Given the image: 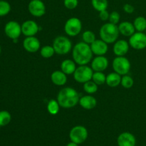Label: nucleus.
I'll return each mask as SVG.
<instances>
[{
    "instance_id": "2f4dec72",
    "label": "nucleus",
    "mask_w": 146,
    "mask_h": 146,
    "mask_svg": "<svg viewBox=\"0 0 146 146\" xmlns=\"http://www.w3.org/2000/svg\"><path fill=\"white\" fill-rule=\"evenodd\" d=\"M133 84V78L131 76L128 75V74L123 76L122 78H121V85L122 86L123 88H127V89H128V88H132Z\"/></svg>"
},
{
    "instance_id": "20e7f679",
    "label": "nucleus",
    "mask_w": 146,
    "mask_h": 146,
    "mask_svg": "<svg viewBox=\"0 0 146 146\" xmlns=\"http://www.w3.org/2000/svg\"><path fill=\"white\" fill-rule=\"evenodd\" d=\"M53 47L55 53L58 55H66L72 50L71 40L64 36H58L53 41Z\"/></svg>"
},
{
    "instance_id": "f3484780",
    "label": "nucleus",
    "mask_w": 146,
    "mask_h": 146,
    "mask_svg": "<svg viewBox=\"0 0 146 146\" xmlns=\"http://www.w3.org/2000/svg\"><path fill=\"white\" fill-rule=\"evenodd\" d=\"M129 48L130 45L128 41L123 39H120L117 40L114 43L113 51L116 56H125L129 51Z\"/></svg>"
},
{
    "instance_id": "72a5a7b5",
    "label": "nucleus",
    "mask_w": 146,
    "mask_h": 146,
    "mask_svg": "<svg viewBox=\"0 0 146 146\" xmlns=\"http://www.w3.org/2000/svg\"><path fill=\"white\" fill-rule=\"evenodd\" d=\"M64 4L66 8L68 9H74L78 6V0H64Z\"/></svg>"
},
{
    "instance_id": "c756f323",
    "label": "nucleus",
    "mask_w": 146,
    "mask_h": 146,
    "mask_svg": "<svg viewBox=\"0 0 146 146\" xmlns=\"http://www.w3.org/2000/svg\"><path fill=\"white\" fill-rule=\"evenodd\" d=\"M96 35L92 31L87 30L82 34V40L84 42L91 45L94 41H96Z\"/></svg>"
},
{
    "instance_id": "0eeeda50",
    "label": "nucleus",
    "mask_w": 146,
    "mask_h": 146,
    "mask_svg": "<svg viewBox=\"0 0 146 146\" xmlns=\"http://www.w3.org/2000/svg\"><path fill=\"white\" fill-rule=\"evenodd\" d=\"M94 71L91 67L87 65L79 66L77 67L75 72L74 73V78L76 82L80 84H84L92 79V76Z\"/></svg>"
},
{
    "instance_id": "473e14b6",
    "label": "nucleus",
    "mask_w": 146,
    "mask_h": 146,
    "mask_svg": "<svg viewBox=\"0 0 146 146\" xmlns=\"http://www.w3.org/2000/svg\"><path fill=\"white\" fill-rule=\"evenodd\" d=\"M120 19H121V16H120L119 13L118 11H114L110 14L108 21H109V22L112 23V24H118L120 21Z\"/></svg>"
},
{
    "instance_id": "bb28decb",
    "label": "nucleus",
    "mask_w": 146,
    "mask_h": 146,
    "mask_svg": "<svg viewBox=\"0 0 146 146\" xmlns=\"http://www.w3.org/2000/svg\"><path fill=\"white\" fill-rule=\"evenodd\" d=\"M98 86L93 81H88L87 82L84 83V86H83V88H84V91L87 93L88 94H94L97 92L98 91Z\"/></svg>"
},
{
    "instance_id": "6ab92c4d",
    "label": "nucleus",
    "mask_w": 146,
    "mask_h": 146,
    "mask_svg": "<svg viewBox=\"0 0 146 146\" xmlns=\"http://www.w3.org/2000/svg\"><path fill=\"white\" fill-rule=\"evenodd\" d=\"M51 80L53 84L58 86H64L67 82V75L62 71H54L51 75Z\"/></svg>"
},
{
    "instance_id": "a878e982",
    "label": "nucleus",
    "mask_w": 146,
    "mask_h": 146,
    "mask_svg": "<svg viewBox=\"0 0 146 146\" xmlns=\"http://www.w3.org/2000/svg\"><path fill=\"white\" fill-rule=\"evenodd\" d=\"M91 80L98 86H101L106 84V76L103 72H101V71H94Z\"/></svg>"
},
{
    "instance_id": "7c9ffc66",
    "label": "nucleus",
    "mask_w": 146,
    "mask_h": 146,
    "mask_svg": "<svg viewBox=\"0 0 146 146\" xmlns=\"http://www.w3.org/2000/svg\"><path fill=\"white\" fill-rule=\"evenodd\" d=\"M11 11V5L5 0H0V17H4Z\"/></svg>"
},
{
    "instance_id": "f03ea898",
    "label": "nucleus",
    "mask_w": 146,
    "mask_h": 146,
    "mask_svg": "<svg viewBox=\"0 0 146 146\" xmlns=\"http://www.w3.org/2000/svg\"><path fill=\"white\" fill-rule=\"evenodd\" d=\"M79 99L76 90L71 87H66L58 92L56 100L63 108H71L78 104Z\"/></svg>"
},
{
    "instance_id": "dca6fc26",
    "label": "nucleus",
    "mask_w": 146,
    "mask_h": 146,
    "mask_svg": "<svg viewBox=\"0 0 146 146\" xmlns=\"http://www.w3.org/2000/svg\"><path fill=\"white\" fill-rule=\"evenodd\" d=\"M90 46L93 54L96 56L106 55L108 51V44L102 39H96Z\"/></svg>"
},
{
    "instance_id": "c9c22d12",
    "label": "nucleus",
    "mask_w": 146,
    "mask_h": 146,
    "mask_svg": "<svg viewBox=\"0 0 146 146\" xmlns=\"http://www.w3.org/2000/svg\"><path fill=\"white\" fill-rule=\"evenodd\" d=\"M123 9V11L127 14H133L135 11V8H134L133 6L130 4H124Z\"/></svg>"
},
{
    "instance_id": "e433bc0d",
    "label": "nucleus",
    "mask_w": 146,
    "mask_h": 146,
    "mask_svg": "<svg viewBox=\"0 0 146 146\" xmlns=\"http://www.w3.org/2000/svg\"><path fill=\"white\" fill-rule=\"evenodd\" d=\"M66 146H78V144H77V143H76L71 141L70 143H67V145Z\"/></svg>"
},
{
    "instance_id": "c85d7f7f",
    "label": "nucleus",
    "mask_w": 146,
    "mask_h": 146,
    "mask_svg": "<svg viewBox=\"0 0 146 146\" xmlns=\"http://www.w3.org/2000/svg\"><path fill=\"white\" fill-rule=\"evenodd\" d=\"M11 120V115L7 111H0V127H4L8 125Z\"/></svg>"
},
{
    "instance_id": "9d476101",
    "label": "nucleus",
    "mask_w": 146,
    "mask_h": 146,
    "mask_svg": "<svg viewBox=\"0 0 146 146\" xmlns=\"http://www.w3.org/2000/svg\"><path fill=\"white\" fill-rule=\"evenodd\" d=\"M4 33L11 39H18L19 37L22 34L21 25L17 21H10L6 24L4 27Z\"/></svg>"
},
{
    "instance_id": "423d86ee",
    "label": "nucleus",
    "mask_w": 146,
    "mask_h": 146,
    "mask_svg": "<svg viewBox=\"0 0 146 146\" xmlns=\"http://www.w3.org/2000/svg\"><path fill=\"white\" fill-rule=\"evenodd\" d=\"M82 30V23L77 17H71L64 24V31L68 36H76Z\"/></svg>"
},
{
    "instance_id": "4c0bfd02",
    "label": "nucleus",
    "mask_w": 146,
    "mask_h": 146,
    "mask_svg": "<svg viewBox=\"0 0 146 146\" xmlns=\"http://www.w3.org/2000/svg\"><path fill=\"white\" fill-rule=\"evenodd\" d=\"M1 46H0V54H1Z\"/></svg>"
},
{
    "instance_id": "f257e3e1",
    "label": "nucleus",
    "mask_w": 146,
    "mask_h": 146,
    "mask_svg": "<svg viewBox=\"0 0 146 146\" xmlns=\"http://www.w3.org/2000/svg\"><path fill=\"white\" fill-rule=\"evenodd\" d=\"M93 55L91 46L84 41L77 43L72 48L73 60L79 66L89 64L92 60Z\"/></svg>"
},
{
    "instance_id": "4468645a",
    "label": "nucleus",
    "mask_w": 146,
    "mask_h": 146,
    "mask_svg": "<svg viewBox=\"0 0 146 146\" xmlns=\"http://www.w3.org/2000/svg\"><path fill=\"white\" fill-rule=\"evenodd\" d=\"M108 66V60L104 56H96L91 61V68L94 71L104 72Z\"/></svg>"
},
{
    "instance_id": "aec40b11",
    "label": "nucleus",
    "mask_w": 146,
    "mask_h": 146,
    "mask_svg": "<svg viewBox=\"0 0 146 146\" xmlns=\"http://www.w3.org/2000/svg\"><path fill=\"white\" fill-rule=\"evenodd\" d=\"M118 29L120 34L124 36L130 37L135 32V29L133 24L128 21H122L118 25Z\"/></svg>"
},
{
    "instance_id": "4be33fe9",
    "label": "nucleus",
    "mask_w": 146,
    "mask_h": 146,
    "mask_svg": "<svg viewBox=\"0 0 146 146\" xmlns=\"http://www.w3.org/2000/svg\"><path fill=\"white\" fill-rule=\"evenodd\" d=\"M121 78H122L121 76L115 73V71L110 73L109 74H108V76H106V84L111 88H115L121 84Z\"/></svg>"
},
{
    "instance_id": "393cba45",
    "label": "nucleus",
    "mask_w": 146,
    "mask_h": 146,
    "mask_svg": "<svg viewBox=\"0 0 146 146\" xmlns=\"http://www.w3.org/2000/svg\"><path fill=\"white\" fill-rule=\"evenodd\" d=\"M91 4L95 10L98 12L104 10H106L108 8V0H91Z\"/></svg>"
},
{
    "instance_id": "412c9836",
    "label": "nucleus",
    "mask_w": 146,
    "mask_h": 146,
    "mask_svg": "<svg viewBox=\"0 0 146 146\" xmlns=\"http://www.w3.org/2000/svg\"><path fill=\"white\" fill-rule=\"evenodd\" d=\"M76 63L74 60L65 59L61 64V70L66 75H71L74 74L76 69Z\"/></svg>"
},
{
    "instance_id": "7ed1b4c3",
    "label": "nucleus",
    "mask_w": 146,
    "mask_h": 146,
    "mask_svg": "<svg viewBox=\"0 0 146 146\" xmlns=\"http://www.w3.org/2000/svg\"><path fill=\"white\" fill-rule=\"evenodd\" d=\"M119 34L118 26L111 22L104 24L99 30L100 38L108 44L115 43L118 40Z\"/></svg>"
},
{
    "instance_id": "f704fd0d",
    "label": "nucleus",
    "mask_w": 146,
    "mask_h": 146,
    "mask_svg": "<svg viewBox=\"0 0 146 146\" xmlns=\"http://www.w3.org/2000/svg\"><path fill=\"white\" fill-rule=\"evenodd\" d=\"M109 16L110 14L108 13V11L106 10H104V11H101L99 12V18L100 19L104 21H106L109 19Z\"/></svg>"
},
{
    "instance_id": "ddd939ff",
    "label": "nucleus",
    "mask_w": 146,
    "mask_h": 146,
    "mask_svg": "<svg viewBox=\"0 0 146 146\" xmlns=\"http://www.w3.org/2000/svg\"><path fill=\"white\" fill-rule=\"evenodd\" d=\"M39 27L33 20H27L21 24V32L25 36H34L38 33Z\"/></svg>"
},
{
    "instance_id": "cd10ccee",
    "label": "nucleus",
    "mask_w": 146,
    "mask_h": 146,
    "mask_svg": "<svg viewBox=\"0 0 146 146\" xmlns=\"http://www.w3.org/2000/svg\"><path fill=\"white\" fill-rule=\"evenodd\" d=\"M55 51L53 46L46 45L43 46L40 49V54L44 58H49L55 54Z\"/></svg>"
},
{
    "instance_id": "5701e85b",
    "label": "nucleus",
    "mask_w": 146,
    "mask_h": 146,
    "mask_svg": "<svg viewBox=\"0 0 146 146\" xmlns=\"http://www.w3.org/2000/svg\"><path fill=\"white\" fill-rule=\"evenodd\" d=\"M133 25L135 29V31L139 32H143L146 30V19L145 17L140 16L136 17L133 21Z\"/></svg>"
},
{
    "instance_id": "a211bd4d",
    "label": "nucleus",
    "mask_w": 146,
    "mask_h": 146,
    "mask_svg": "<svg viewBox=\"0 0 146 146\" xmlns=\"http://www.w3.org/2000/svg\"><path fill=\"white\" fill-rule=\"evenodd\" d=\"M80 104L83 108L86 110H91L94 109L97 105V100L95 97L93 96L86 95L80 98L79 102Z\"/></svg>"
},
{
    "instance_id": "b1692460",
    "label": "nucleus",
    "mask_w": 146,
    "mask_h": 146,
    "mask_svg": "<svg viewBox=\"0 0 146 146\" xmlns=\"http://www.w3.org/2000/svg\"><path fill=\"white\" fill-rule=\"evenodd\" d=\"M60 107L61 106L57 100L51 99L47 104V111L50 115H56L59 112Z\"/></svg>"
},
{
    "instance_id": "f8f14e48",
    "label": "nucleus",
    "mask_w": 146,
    "mask_h": 146,
    "mask_svg": "<svg viewBox=\"0 0 146 146\" xmlns=\"http://www.w3.org/2000/svg\"><path fill=\"white\" fill-rule=\"evenodd\" d=\"M23 47L27 52L36 53L40 49L41 43L35 36H27L23 41Z\"/></svg>"
},
{
    "instance_id": "9b49d317",
    "label": "nucleus",
    "mask_w": 146,
    "mask_h": 146,
    "mask_svg": "<svg viewBox=\"0 0 146 146\" xmlns=\"http://www.w3.org/2000/svg\"><path fill=\"white\" fill-rule=\"evenodd\" d=\"M30 14L35 17H41L46 14V6L41 0H31L28 4Z\"/></svg>"
},
{
    "instance_id": "39448f33",
    "label": "nucleus",
    "mask_w": 146,
    "mask_h": 146,
    "mask_svg": "<svg viewBox=\"0 0 146 146\" xmlns=\"http://www.w3.org/2000/svg\"><path fill=\"white\" fill-rule=\"evenodd\" d=\"M113 69L121 76L126 75L129 73L131 64L129 60L125 56H116L113 61Z\"/></svg>"
},
{
    "instance_id": "1a4fd4ad",
    "label": "nucleus",
    "mask_w": 146,
    "mask_h": 146,
    "mask_svg": "<svg viewBox=\"0 0 146 146\" xmlns=\"http://www.w3.org/2000/svg\"><path fill=\"white\" fill-rule=\"evenodd\" d=\"M130 46L135 50H143L146 48V34L145 33L136 31L130 36Z\"/></svg>"
},
{
    "instance_id": "2eb2a0df",
    "label": "nucleus",
    "mask_w": 146,
    "mask_h": 146,
    "mask_svg": "<svg viewBox=\"0 0 146 146\" xmlns=\"http://www.w3.org/2000/svg\"><path fill=\"white\" fill-rule=\"evenodd\" d=\"M117 144L118 146H135L136 138L131 133L123 132L118 135Z\"/></svg>"
},
{
    "instance_id": "58836bf2",
    "label": "nucleus",
    "mask_w": 146,
    "mask_h": 146,
    "mask_svg": "<svg viewBox=\"0 0 146 146\" xmlns=\"http://www.w3.org/2000/svg\"><path fill=\"white\" fill-rule=\"evenodd\" d=\"M145 34H146V30H145Z\"/></svg>"
},
{
    "instance_id": "6e6552de",
    "label": "nucleus",
    "mask_w": 146,
    "mask_h": 146,
    "mask_svg": "<svg viewBox=\"0 0 146 146\" xmlns=\"http://www.w3.org/2000/svg\"><path fill=\"white\" fill-rule=\"evenodd\" d=\"M88 133L86 128L83 125H76L73 127L69 132V138L71 141L76 143L82 144L88 138Z\"/></svg>"
}]
</instances>
